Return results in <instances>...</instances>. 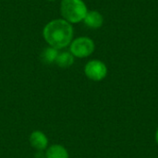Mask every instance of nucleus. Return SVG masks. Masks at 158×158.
<instances>
[{
    "mask_svg": "<svg viewBox=\"0 0 158 158\" xmlns=\"http://www.w3.org/2000/svg\"><path fill=\"white\" fill-rule=\"evenodd\" d=\"M74 30L72 24L64 19L50 20L44 27L43 37L49 46L57 50L69 46L73 40Z\"/></svg>",
    "mask_w": 158,
    "mask_h": 158,
    "instance_id": "nucleus-1",
    "label": "nucleus"
},
{
    "mask_svg": "<svg viewBox=\"0 0 158 158\" xmlns=\"http://www.w3.org/2000/svg\"><path fill=\"white\" fill-rule=\"evenodd\" d=\"M88 11L83 0H61L60 12L62 19L71 24L83 21Z\"/></svg>",
    "mask_w": 158,
    "mask_h": 158,
    "instance_id": "nucleus-2",
    "label": "nucleus"
},
{
    "mask_svg": "<svg viewBox=\"0 0 158 158\" xmlns=\"http://www.w3.org/2000/svg\"><path fill=\"white\" fill-rule=\"evenodd\" d=\"M94 49V42L86 36L75 38L69 44V52L74 56V57L78 58H84L91 56Z\"/></svg>",
    "mask_w": 158,
    "mask_h": 158,
    "instance_id": "nucleus-3",
    "label": "nucleus"
},
{
    "mask_svg": "<svg viewBox=\"0 0 158 158\" xmlns=\"http://www.w3.org/2000/svg\"><path fill=\"white\" fill-rule=\"evenodd\" d=\"M84 73L88 79L94 81H100L106 77L107 67L101 60H90L84 67Z\"/></svg>",
    "mask_w": 158,
    "mask_h": 158,
    "instance_id": "nucleus-4",
    "label": "nucleus"
},
{
    "mask_svg": "<svg viewBox=\"0 0 158 158\" xmlns=\"http://www.w3.org/2000/svg\"><path fill=\"white\" fill-rule=\"evenodd\" d=\"M83 22L88 28L96 30L102 27L104 23V17L99 11L91 10L87 12L85 18L83 19Z\"/></svg>",
    "mask_w": 158,
    "mask_h": 158,
    "instance_id": "nucleus-5",
    "label": "nucleus"
},
{
    "mask_svg": "<svg viewBox=\"0 0 158 158\" xmlns=\"http://www.w3.org/2000/svg\"><path fill=\"white\" fill-rule=\"evenodd\" d=\"M30 143L36 150H44L48 145V139L44 132L34 131L30 135Z\"/></svg>",
    "mask_w": 158,
    "mask_h": 158,
    "instance_id": "nucleus-6",
    "label": "nucleus"
},
{
    "mask_svg": "<svg viewBox=\"0 0 158 158\" xmlns=\"http://www.w3.org/2000/svg\"><path fill=\"white\" fill-rule=\"evenodd\" d=\"M55 63L62 69L69 68L74 64V56L70 52H59Z\"/></svg>",
    "mask_w": 158,
    "mask_h": 158,
    "instance_id": "nucleus-7",
    "label": "nucleus"
},
{
    "mask_svg": "<svg viewBox=\"0 0 158 158\" xmlns=\"http://www.w3.org/2000/svg\"><path fill=\"white\" fill-rule=\"evenodd\" d=\"M46 158H69L67 149L59 144H54L46 151Z\"/></svg>",
    "mask_w": 158,
    "mask_h": 158,
    "instance_id": "nucleus-8",
    "label": "nucleus"
},
{
    "mask_svg": "<svg viewBox=\"0 0 158 158\" xmlns=\"http://www.w3.org/2000/svg\"><path fill=\"white\" fill-rule=\"evenodd\" d=\"M59 52L57 49L48 46L45 49L43 50L42 54H41V59L44 64H52L56 62V59L58 56Z\"/></svg>",
    "mask_w": 158,
    "mask_h": 158,
    "instance_id": "nucleus-9",
    "label": "nucleus"
},
{
    "mask_svg": "<svg viewBox=\"0 0 158 158\" xmlns=\"http://www.w3.org/2000/svg\"><path fill=\"white\" fill-rule=\"evenodd\" d=\"M156 143H157L158 144V129L157 131H156Z\"/></svg>",
    "mask_w": 158,
    "mask_h": 158,
    "instance_id": "nucleus-10",
    "label": "nucleus"
},
{
    "mask_svg": "<svg viewBox=\"0 0 158 158\" xmlns=\"http://www.w3.org/2000/svg\"><path fill=\"white\" fill-rule=\"evenodd\" d=\"M47 1H56V0H47Z\"/></svg>",
    "mask_w": 158,
    "mask_h": 158,
    "instance_id": "nucleus-11",
    "label": "nucleus"
}]
</instances>
